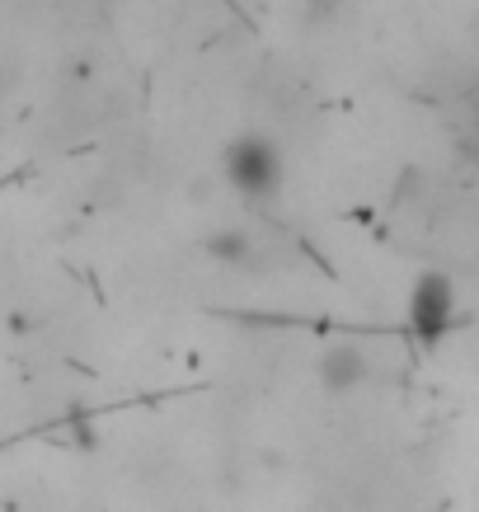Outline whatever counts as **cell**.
Returning a JSON list of instances; mask_svg holds the SVG:
<instances>
[{"mask_svg":"<svg viewBox=\"0 0 479 512\" xmlns=\"http://www.w3.org/2000/svg\"><path fill=\"white\" fill-rule=\"evenodd\" d=\"M456 329V282L447 273H423L409 287V334L418 343H442Z\"/></svg>","mask_w":479,"mask_h":512,"instance_id":"7a4b0ae2","label":"cell"},{"mask_svg":"<svg viewBox=\"0 0 479 512\" xmlns=\"http://www.w3.org/2000/svg\"><path fill=\"white\" fill-rule=\"evenodd\" d=\"M221 174H226V184L249 202H268L273 193L282 188V156L278 146L259 132H245V137H235L226 146V156H221Z\"/></svg>","mask_w":479,"mask_h":512,"instance_id":"6da1fadb","label":"cell"},{"mask_svg":"<svg viewBox=\"0 0 479 512\" xmlns=\"http://www.w3.org/2000/svg\"><path fill=\"white\" fill-rule=\"evenodd\" d=\"M371 376V357L357 348V343H334V348H325V357H320V381H325L329 390H357L367 386Z\"/></svg>","mask_w":479,"mask_h":512,"instance_id":"3957f363","label":"cell"}]
</instances>
